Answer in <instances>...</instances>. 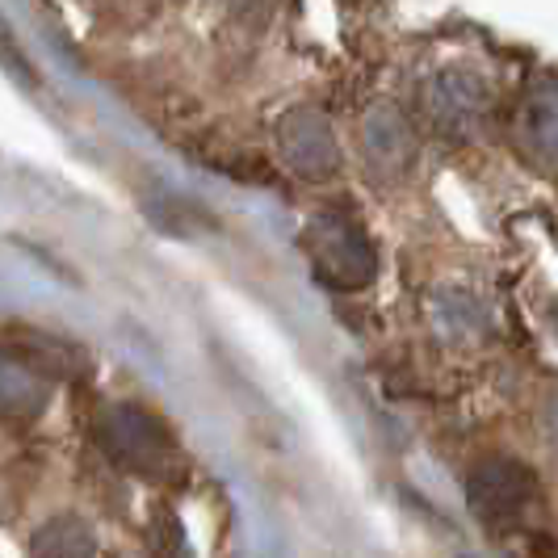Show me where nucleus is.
I'll return each mask as SVG.
<instances>
[{"mask_svg":"<svg viewBox=\"0 0 558 558\" xmlns=\"http://www.w3.org/2000/svg\"><path fill=\"white\" fill-rule=\"evenodd\" d=\"M303 248H307L315 274L336 290H362L374 281V269H378L374 244L365 240L362 227L344 215H315L303 231Z\"/></svg>","mask_w":558,"mask_h":558,"instance_id":"nucleus-1","label":"nucleus"},{"mask_svg":"<svg viewBox=\"0 0 558 558\" xmlns=\"http://www.w3.org/2000/svg\"><path fill=\"white\" fill-rule=\"evenodd\" d=\"M97 437L122 471H135L143 478H165L172 466V441L168 428L156 416H147L143 408H106Z\"/></svg>","mask_w":558,"mask_h":558,"instance_id":"nucleus-2","label":"nucleus"},{"mask_svg":"<svg viewBox=\"0 0 558 558\" xmlns=\"http://www.w3.org/2000/svg\"><path fill=\"white\" fill-rule=\"evenodd\" d=\"M466 500L487 525H512L537 500V475L517 458H483L466 475Z\"/></svg>","mask_w":558,"mask_h":558,"instance_id":"nucleus-3","label":"nucleus"},{"mask_svg":"<svg viewBox=\"0 0 558 558\" xmlns=\"http://www.w3.org/2000/svg\"><path fill=\"white\" fill-rule=\"evenodd\" d=\"M420 106H424V118L441 131V135H475L487 122V110H492V88L483 76L466 72V68H446L437 72L433 81L424 84L420 93Z\"/></svg>","mask_w":558,"mask_h":558,"instance_id":"nucleus-4","label":"nucleus"},{"mask_svg":"<svg viewBox=\"0 0 558 558\" xmlns=\"http://www.w3.org/2000/svg\"><path fill=\"white\" fill-rule=\"evenodd\" d=\"M278 147L286 165L303 172L311 181H324L340 168V151H336L332 122L319 110H294L281 118L278 126Z\"/></svg>","mask_w":558,"mask_h":558,"instance_id":"nucleus-5","label":"nucleus"},{"mask_svg":"<svg viewBox=\"0 0 558 558\" xmlns=\"http://www.w3.org/2000/svg\"><path fill=\"white\" fill-rule=\"evenodd\" d=\"M517 143L537 168H558V81H537L517 113Z\"/></svg>","mask_w":558,"mask_h":558,"instance_id":"nucleus-6","label":"nucleus"},{"mask_svg":"<svg viewBox=\"0 0 558 558\" xmlns=\"http://www.w3.org/2000/svg\"><path fill=\"white\" fill-rule=\"evenodd\" d=\"M362 151L374 172L399 177L403 168L412 165V156H416V140H412V131H408V122L399 113L374 110L362 126Z\"/></svg>","mask_w":558,"mask_h":558,"instance_id":"nucleus-7","label":"nucleus"},{"mask_svg":"<svg viewBox=\"0 0 558 558\" xmlns=\"http://www.w3.org/2000/svg\"><path fill=\"white\" fill-rule=\"evenodd\" d=\"M47 395L51 387L34 365L13 353H0V416H34V412H43Z\"/></svg>","mask_w":558,"mask_h":558,"instance_id":"nucleus-8","label":"nucleus"},{"mask_svg":"<svg viewBox=\"0 0 558 558\" xmlns=\"http://www.w3.org/2000/svg\"><path fill=\"white\" fill-rule=\"evenodd\" d=\"M34 558H93V537L81 521H51L34 537Z\"/></svg>","mask_w":558,"mask_h":558,"instance_id":"nucleus-9","label":"nucleus"},{"mask_svg":"<svg viewBox=\"0 0 558 558\" xmlns=\"http://www.w3.org/2000/svg\"><path fill=\"white\" fill-rule=\"evenodd\" d=\"M0 68L9 72V76H17L22 84H38V76H34V68L26 63V56H22V47L13 43V34H9V26L0 22Z\"/></svg>","mask_w":558,"mask_h":558,"instance_id":"nucleus-10","label":"nucleus"},{"mask_svg":"<svg viewBox=\"0 0 558 558\" xmlns=\"http://www.w3.org/2000/svg\"><path fill=\"white\" fill-rule=\"evenodd\" d=\"M546 433H550V441L558 446V395L546 403Z\"/></svg>","mask_w":558,"mask_h":558,"instance_id":"nucleus-11","label":"nucleus"},{"mask_svg":"<svg viewBox=\"0 0 558 558\" xmlns=\"http://www.w3.org/2000/svg\"><path fill=\"white\" fill-rule=\"evenodd\" d=\"M546 319H550V332H555V340H558V299L550 303V311H546Z\"/></svg>","mask_w":558,"mask_h":558,"instance_id":"nucleus-12","label":"nucleus"}]
</instances>
